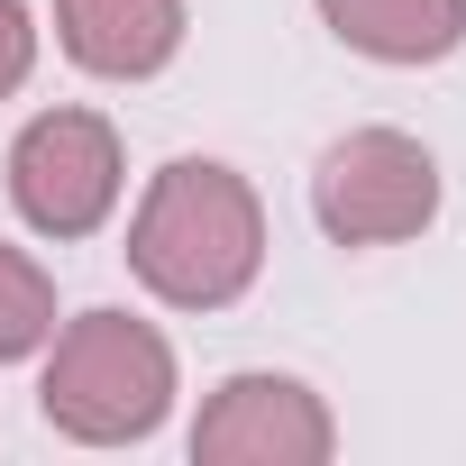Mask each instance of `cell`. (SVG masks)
Here are the masks:
<instances>
[{
  "mask_svg": "<svg viewBox=\"0 0 466 466\" xmlns=\"http://www.w3.org/2000/svg\"><path fill=\"white\" fill-rule=\"evenodd\" d=\"M10 201L46 238H92L119 201V137L92 110H46L10 147Z\"/></svg>",
  "mask_w": 466,
  "mask_h": 466,
  "instance_id": "cell-4",
  "label": "cell"
},
{
  "mask_svg": "<svg viewBox=\"0 0 466 466\" xmlns=\"http://www.w3.org/2000/svg\"><path fill=\"white\" fill-rule=\"evenodd\" d=\"M174 402V357L147 320L128 311H83L65 339H56V366H46V420L65 439H147Z\"/></svg>",
  "mask_w": 466,
  "mask_h": 466,
  "instance_id": "cell-2",
  "label": "cell"
},
{
  "mask_svg": "<svg viewBox=\"0 0 466 466\" xmlns=\"http://www.w3.org/2000/svg\"><path fill=\"white\" fill-rule=\"evenodd\" d=\"M128 266H137L147 293H165L183 311H219L266 266V210L228 165L183 156L147 183V210L128 228Z\"/></svg>",
  "mask_w": 466,
  "mask_h": 466,
  "instance_id": "cell-1",
  "label": "cell"
},
{
  "mask_svg": "<svg viewBox=\"0 0 466 466\" xmlns=\"http://www.w3.org/2000/svg\"><path fill=\"white\" fill-rule=\"evenodd\" d=\"M201 466H320L329 457V411L293 375H228L210 411L192 420Z\"/></svg>",
  "mask_w": 466,
  "mask_h": 466,
  "instance_id": "cell-5",
  "label": "cell"
},
{
  "mask_svg": "<svg viewBox=\"0 0 466 466\" xmlns=\"http://www.w3.org/2000/svg\"><path fill=\"white\" fill-rule=\"evenodd\" d=\"M28 56H37V28H28V10H19V0H0V101H10V92L28 83Z\"/></svg>",
  "mask_w": 466,
  "mask_h": 466,
  "instance_id": "cell-9",
  "label": "cell"
},
{
  "mask_svg": "<svg viewBox=\"0 0 466 466\" xmlns=\"http://www.w3.org/2000/svg\"><path fill=\"white\" fill-rule=\"evenodd\" d=\"M56 28L83 74L137 83L183 46V0H56Z\"/></svg>",
  "mask_w": 466,
  "mask_h": 466,
  "instance_id": "cell-6",
  "label": "cell"
},
{
  "mask_svg": "<svg viewBox=\"0 0 466 466\" xmlns=\"http://www.w3.org/2000/svg\"><path fill=\"white\" fill-rule=\"evenodd\" d=\"M320 19L375 65H439L466 37V0H320Z\"/></svg>",
  "mask_w": 466,
  "mask_h": 466,
  "instance_id": "cell-7",
  "label": "cell"
},
{
  "mask_svg": "<svg viewBox=\"0 0 466 466\" xmlns=\"http://www.w3.org/2000/svg\"><path fill=\"white\" fill-rule=\"evenodd\" d=\"M311 210L339 248H393V238H420L430 210H439V165L420 137L402 128H357L320 156L311 174Z\"/></svg>",
  "mask_w": 466,
  "mask_h": 466,
  "instance_id": "cell-3",
  "label": "cell"
},
{
  "mask_svg": "<svg viewBox=\"0 0 466 466\" xmlns=\"http://www.w3.org/2000/svg\"><path fill=\"white\" fill-rule=\"evenodd\" d=\"M46 329H56V284H46V266L19 257V248H0V357H37Z\"/></svg>",
  "mask_w": 466,
  "mask_h": 466,
  "instance_id": "cell-8",
  "label": "cell"
}]
</instances>
